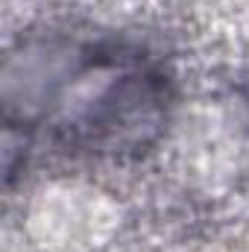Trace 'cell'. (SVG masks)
<instances>
[{
  "instance_id": "obj_1",
  "label": "cell",
  "mask_w": 249,
  "mask_h": 252,
  "mask_svg": "<svg viewBox=\"0 0 249 252\" xmlns=\"http://www.w3.org/2000/svg\"><path fill=\"white\" fill-rule=\"evenodd\" d=\"M173 56L91 18L30 24L6 50V182L32 164H129L161 156L182 109Z\"/></svg>"
}]
</instances>
